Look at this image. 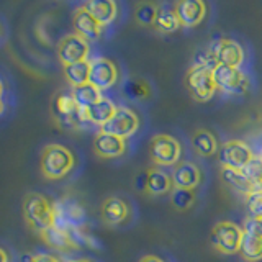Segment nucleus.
Listing matches in <instances>:
<instances>
[{
    "mask_svg": "<svg viewBox=\"0 0 262 262\" xmlns=\"http://www.w3.org/2000/svg\"><path fill=\"white\" fill-rule=\"evenodd\" d=\"M146 182H147V170L141 172V174L136 177V187L139 190H146Z\"/></svg>",
    "mask_w": 262,
    "mask_h": 262,
    "instance_id": "35",
    "label": "nucleus"
},
{
    "mask_svg": "<svg viewBox=\"0 0 262 262\" xmlns=\"http://www.w3.org/2000/svg\"><path fill=\"white\" fill-rule=\"evenodd\" d=\"M185 82H187L188 92H190V95L199 102H208L216 92L213 71L207 68L192 66V68L187 71Z\"/></svg>",
    "mask_w": 262,
    "mask_h": 262,
    "instance_id": "6",
    "label": "nucleus"
},
{
    "mask_svg": "<svg viewBox=\"0 0 262 262\" xmlns=\"http://www.w3.org/2000/svg\"><path fill=\"white\" fill-rule=\"evenodd\" d=\"M152 27L161 33H174L182 27V25H180L174 8H159Z\"/></svg>",
    "mask_w": 262,
    "mask_h": 262,
    "instance_id": "27",
    "label": "nucleus"
},
{
    "mask_svg": "<svg viewBox=\"0 0 262 262\" xmlns=\"http://www.w3.org/2000/svg\"><path fill=\"white\" fill-rule=\"evenodd\" d=\"M260 159H262V151H260Z\"/></svg>",
    "mask_w": 262,
    "mask_h": 262,
    "instance_id": "41",
    "label": "nucleus"
},
{
    "mask_svg": "<svg viewBox=\"0 0 262 262\" xmlns=\"http://www.w3.org/2000/svg\"><path fill=\"white\" fill-rule=\"evenodd\" d=\"M182 147L176 138L169 135H158L151 139L149 143V156L154 164L159 167H170L177 166Z\"/></svg>",
    "mask_w": 262,
    "mask_h": 262,
    "instance_id": "4",
    "label": "nucleus"
},
{
    "mask_svg": "<svg viewBox=\"0 0 262 262\" xmlns=\"http://www.w3.org/2000/svg\"><path fill=\"white\" fill-rule=\"evenodd\" d=\"M4 95V84H2V80H0V98H2Z\"/></svg>",
    "mask_w": 262,
    "mask_h": 262,
    "instance_id": "40",
    "label": "nucleus"
},
{
    "mask_svg": "<svg viewBox=\"0 0 262 262\" xmlns=\"http://www.w3.org/2000/svg\"><path fill=\"white\" fill-rule=\"evenodd\" d=\"M216 90L231 95H243L249 90L251 80L239 68H229V66L218 64L213 71Z\"/></svg>",
    "mask_w": 262,
    "mask_h": 262,
    "instance_id": "3",
    "label": "nucleus"
},
{
    "mask_svg": "<svg viewBox=\"0 0 262 262\" xmlns=\"http://www.w3.org/2000/svg\"><path fill=\"white\" fill-rule=\"evenodd\" d=\"M138 128H139V118L136 112L126 108V106H118L115 115L100 128V131L126 139L128 136L135 135Z\"/></svg>",
    "mask_w": 262,
    "mask_h": 262,
    "instance_id": "8",
    "label": "nucleus"
},
{
    "mask_svg": "<svg viewBox=\"0 0 262 262\" xmlns=\"http://www.w3.org/2000/svg\"><path fill=\"white\" fill-rule=\"evenodd\" d=\"M243 231L254 236V237L262 239V220H256V218L248 216L244 221V225H243Z\"/></svg>",
    "mask_w": 262,
    "mask_h": 262,
    "instance_id": "33",
    "label": "nucleus"
},
{
    "mask_svg": "<svg viewBox=\"0 0 262 262\" xmlns=\"http://www.w3.org/2000/svg\"><path fill=\"white\" fill-rule=\"evenodd\" d=\"M192 146L196 154L210 158L218 151L216 136L210 129H196L192 135Z\"/></svg>",
    "mask_w": 262,
    "mask_h": 262,
    "instance_id": "23",
    "label": "nucleus"
},
{
    "mask_svg": "<svg viewBox=\"0 0 262 262\" xmlns=\"http://www.w3.org/2000/svg\"><path fill=\"white\" fill-rule=\"evenodd\" d=\"M239 254H241V257L244 260H248V262L260 260L262 259V239H259V237H254V236L243 231Z\"/></svg>",
    "mask_w": 262,
    "mask_h": 262,
    "instance_id": "26",
    "label": "nucleus"
},
{
    "mask_svg": "<svg viewBox=\"0 0 262 262\" xmlns=\"http://www.w3.org/2000/svg\"><path fill=\"white\" fill-rule=\"evenodd\" d=\"M118 80V69L108 57H94L90 61V74L89 84H92L100 92L108 90Z\"/></svg>",
    "mask_w": 262,
    "mask_h": 262,
    "instance_id": "10",
    "label": "nucleus"
},
{
    "mask_svg": "<svg viewBox=\"0 0 262 262\" xmlns=\"http://www.w3.org/2000/svg\"><path fill=\"white\" fill-rule=\"evenodd\" d=\"M174 184H172V177L166 174L161 169H149L147 170V182H146V192L154 196L166 195L172 192Z\"/></svg>",
    "mask_w": 262,
    "mask_h": 262,
    "instance_id": "22",
    "label": "nucleus"
},
{
    "mask_svg": "<svg viewBox=\"0 0 262 262\" xmlns=\"http://www.w3.org/2000/svg\"><path fill=\"white\" fill-rule=\"evenodd\" d=\"M0 262H10V257H8V254L4 248H0Z\"/></svg>",
    "mask_w": 262,
    "mask_h": 262,
    "instance_id": "37",
    "label": "nucleus"
},
{
    "mask_svg": "<svg viewBox=\"0 0 262 262\" xmlns=\"http://www.w3.org/2000/svg\"><path fill=\"white\" fill-rule=\"evenodd\" d=\"M23 220L33 231L43 234L56 225V205L41 193H28L23 200Z\"/></svg>",
    "mask_w": 262,
    "mask_h": 262,
    "instance_id": "1",
    "label": "nucleus"
},
{
    "mask_svg": "<svg viewBox=\"0 0 262 262\" xmlns=\"http://www.w3.org/2000/svg\"><path fill=\"white\" fill-rule=\"evenodd\" d=\"M89 74H90V61L64 66V77L68 79L72 89L89 84Z\"/></svg>",
    "mask_w": 262,
    "mask_h": 262,
    "instance_id": "25",
    "label": "nucleus"
},
{
    "mask_svg": "<svg viewBox=\"0 0 262 262\" xmlns=\"http://www.w3.org/2000/svg\"><path fill=\"white\" fill-rule=\"evenodd\" d=\"M172 184L174 188H188V190H195L199 184L202 182V170L196 164L190 161H182L177 166H174L172 170Z\"/></svg>",
    "mask_w": 262,
    "mask_h": 262,
    "instance_id": "14",
    "label": "nucleus"
},
{
    "mask_svg": "<svg viewBox=\"0 0 262 262\" xmlns=\"http://www.w3.org/2000/svg\"><path fill=\"white\" fill-rule=\"evenodd\" d=\"M211 54L215 56V59L221 66H229V68H239L244 62V49L239 43H236L234 39L221 38L213 41L208 46Z\"/></svg>",
    "mask_w": 262,
    "mask_h": 262,
    "instance_id": "12",
    "label": "nucleus"
},
{
    "mask_svg": "<svg viewBox=\"0 0 262 262\" xmlns=\"http://www.w3.org/2000/svg\"><path fill=\"white\" fill-rule=\"evenodd\" d=\"M74 166H76V158L69 147L61 144H48L41 151V174L49 180H59L66 177Z\"/></svg>",
    "mask_w": 262,
    "mask_h": 262,
    "instance_id": "2",
    "label": "nucleus"
},
{
    "mask_svg": "<svg viewBox=\"0 0 262 262\" xmlns=\"http://www.w3.org/2000/svg\"><path fill=\"white\" fill-rule=\"evenodd\" d=\"M27 262H59V259L54 257L53 254H33V256L23 257Z\"/></svg>",
    "mask_w": 262,
    "mask_h": 262,
    "instance_id": "34",
    "label": "nucleus"
},
{
    "mask_svg": "<svg viewBox=\"0 0 262 262\" xmlns=\"http://www.w3.org/2000/svg\"><path fill=\"white\" fill-rule=\"evenodd\" d=\"M195 202V190H188V188H174L172 192V205L179 211H184L192 207Z\"/></svg>",
    "mask_w": 262,
    "mask_h": 262,
    "instance_id": "30",
    "label": "nucleus"
},
{
    "mask_svg": "<svg viewBox=\"0 0 262 262\" xmlns=\"http://www.w3.org/2000/svg\"><path fill=\"white\" fill-rule=\"evenodd\" d=\"M221 179H223V182L228 187H231L233 190H236L237 193H243L246 196L257 190V188L254 187V184L251 182V180L246 177V174H244L243 170L221 167Z\"/></svg>",
    "mask_w": 262,
    "mask_h": 262,
    "instance_id": "20",
    "label": "nucleus"
},
{
    "mask_svg": "<svg viewBox=\"0 0 262 262\" xmlns=\"http://www.w3.org/2000/svg\"><path fill=\"white\" fill-rule=\"evenodd\" d=\"M72 27L76 35L84 38L85 41H95L102 35V27L90 15L84 7H79L72 16Z\"/></svg>",
    "mask_w": 262,
    "mask_h": 262,
    "instance_id": "16",
    "label": "nucleus"
},
{
    "mask_svg": "<svg viewBox=\"0 0 262 262\" xmlns=\"http://www.w3.org/2000/svg\"><path fill=\"white\" fill-rule=\"evenodd\" d=\"M53 112H54V118L59 123H62L64 126L69 128L76 126L80 121H87L84 110L77 106L72 94H66V92L57 94L53 102Z\"/></svg>",
    "mask_w": 262,
    "mask_h": 262,
    "instance_id": "9",
    "label": "nucleus"
},
{
    "mask_svg": "<svg viewBox=\"0 0 262 262\" xmlns=\"http://www.w3.org/2000/svg\"><path fill=\"white\" fill-rule=\"evenodd\" d=\"M117 108H118V106L115 105L110 98L102 97L97 103H94L92 106H89V108L85 110L87 121L94 123V125H98L102 128L105 123L113 117L115 112H117Z\"/></svg>",
    "mask_w": 262,
    "mask_h": 262,
    "instance_id": "21",
    "label": "nucleus"
},
{
    "mask_svg": "<svg viewBox=\"0 0 262 262\" xmlns=\"http://www.w3.org/2000/svg\"><path fill=\"white\" fill-rule=\"evenodd\" d=\"M246 210L249 218L262 220V190H256L246 196Z\"/></svg>",
    "mask_w": 262,
    "mask_h": 262,
    "instance_id": "31",
    "label": "nucleus"
},
{
    "mask_svg": "<svg viewBox=\"0 0 262 262\" xmlns=\"http://www.w3.org/2000/svg\"><path fill=\"white\" fill-rule=\"evenodd\" d=\"M4 108H5V105H4V100H2V98H0V115L4 113Z\"/></svg>",
    "mask_w": 262,
    "mask_h": 262,
    "instance_id": "38",
    "label": "nucleus"
},
{
    "mask_svg": "<svg viewBox=\"0 0 262 262\" xmlns=\"http://www.w3.org/2000/svg\"><path fill=\"white\" fill-rule=\"evenodd\" d=\"M174 10L182 27H196L207 15V5L200 0H182L174 5Z\"/></svg>",
    "mask_w": 262,
    "mask_h": 262,
    "instance_id": "15",
    "label": "nucleus"
},
{
    "mask_svg": "<svg viewBox=\"0 0 262 262\" xmlns=\"http://www.w3.org/2000/svg\"><path fill=\"white\" fill-rule=\"evenodd\" d=\"M85 10L94 16L100 27H108V25L117 18L118 7L112 0H92L82 5Z\"/></svg>",
    "mask_w": 262,
    "mask_h": 262,
    "instance_id": "18",
    "label": "nucleus"
},
{
    "mask_svg": "<svg viewBox=\"0 0 262 262\" xmlns=\"http://www.w3.org/2000/svg\"><path fill=\"white\" fill-rule=\"evenodd\" d=\"M243 172L254 184V187H256L257 190H262V159H260V156H254V158L248 162V166L243 169Z\"/></svg>",
    "mask_w": 262,
    "mask_h": 262,
    "instance_id": "29",
    "label": "nucleus"
},
{
    "mask_svg": "<svg viewBox=\"0 0 262 262\" xmlns=\"http://www.w3.org/2000/svg\"><path fill=\"white\" fill-rule=\"evenodd\" d=\"M72 234H74V229L54 225L53 228H49L48 231L41 234V237H43V241L49 246V248L66 251V249H72L77 246V243L74 241Z\"/></svg>",
    "mask_w": 262,
    "mask_h": 262,
    "instance_id": "19",
    "label": "nucleus"
},
{
    "mask_svg": "<svg viewBox=\"0 0 262 262\" xmlns=\"http://www.w3.org/2000/svg\"><path fill=\"white\" fill-rule=\"evenodd\" d=\"M252 158V149L239 139H231V141L223 143L218 151V161L221 167L226 169L243 170Z\"/></svg>",
    "mask_w": 262,
    "mask_h": 262,
    "instance_id": "7",
    "label": "nucleus"
},
{
    "mask_svg": "<svg viewBox=\"0 0 262 262\" xmlns=\"http://www.w3.org/2000/svg\"><path fill=\"white\" fill-rule=\"evenodd\" d=\"M126 92L133 98H144L149 97V85L141 80H131L126 85Z\"/></svg>",
    "mask_w": 262,
    "mask_h": 262,
    "instance_id": "32",
    "label": "nucleus"
},
{
    "mask_svg": "<svg viewBox=\"0 0 262 262\" xmlns=\"http://www.w3.org/2000/svg\"><path fill=\"white\" fill-rule=\"evenodd\" d=\"M94 151L98 158L103 159H113L120 158L126 152V139L118 138L110 133L98 131L94 138Z\"/></svg>",
    "mask_w": 262,
    "mask_h": 262,
    "instance_id": "13",
    "label": "nucleus"
},
{
    "mask_svg": "<svg viewBox=\"0 0 262 262\" xmlns=\"http://www.w3.org/2000/svg\"><path fill=\"white\" fill-rule=\"evenodd\" d=\"M243 239V228L233 221H220L211 231V244L221 254L239 252Z\"/></svg>",
    "mask_w": 262,
    "mask_h": 262,
    "instance_id": "5",
    "label": "nucleus"
},
{
    "mask_svg": "<svg viewBox=\"0 0 262 262\" xmlns=\"http://www.w3.org/2000/svg\"><path fill=\"white\" fill-rule=\"evenodd\" d=\"M158 12H159V8L156 7L154 4L141 2V4H138L136 8H135V18H136L138 23L149 27V25H154L156 16H158Z\"/></svg>",
    "mask_w": 262,
    "mask_h": 262,
    "instance_id": "28",
    "label": "nucleus"
},
{
    "mask_svg": "<svg viewBox=\"0 0 262 262\" xmlns=\"http://www.w3.org/2000/svg\"><path fill=\"white\" fill-rule=\"evenodd\" d=\"M72 97L76 100L77 106L82 110H87L89 106H92L102 98V92L98 89H95L92 84H84L80 87H74L72 89Z\"/></svg>",
    "mask_w": 262,
    "mask_h": 262,
    "instance_id": "24",
    "label": "nucleus"
},
{
    "mask_svg": "<svg viewBox=\"0 0 262 262\" xmlns=\"http://www.w3.org/2000/svg\"><path fill=\"white\" fill-rule=\"evenodd\" d=\"M69 262H92V260H89V259H74V260H69Z\"/></svg>",
    "mask_w": 262,
    "mask_h": 262,
    "instance_id": "39",
    "label": "nucleus"
},
{
    "mask_svg": "<svg viewBox=\"0 0 262 262\" xmlns=\"http://www.w3.org/2000/svg\"><path fill=\"white\" fill-rule=\"evenodd\" d=\"M139 262H164V260L158 256H144Z\"/></svg>",
    "mask_w": 262,
    "mask_h": 262,
    "instance_id": "36",
    "label": "nucleus"
},
{
    "mask_svg": "<svg viewBox=\"0 0 262 262\" xmlns=\"http://www.w3.org/2000/svg\"><path fill=\"white\" fill-rule=\"evenodd\" d=\"M89 51H90L89 41L80 38L76 33L66 35L59 41V45H57V57H59V61L64 66L87 61Z\"/></svg>",
    "mask_w": 262,
    "mask_h": 262,
    "instance_id": "11",
    "label": "nucleus"
},
{
    "mask_svg": "<svg viewBox=\"0 0 262 262\" xmlns=\"http://www.w3.org/2000/svg\"><path fill=\"white\" fill-rule=\"evenodd\" d=\"M102 218L106 225H121L129 218V205L120 196H108L102 205Z\"/></svg>",
    "mask_w": 262,
    "mask_h": 262,
    "instance_id": "17",
    "label": "nucleus"
}]
</instances>
